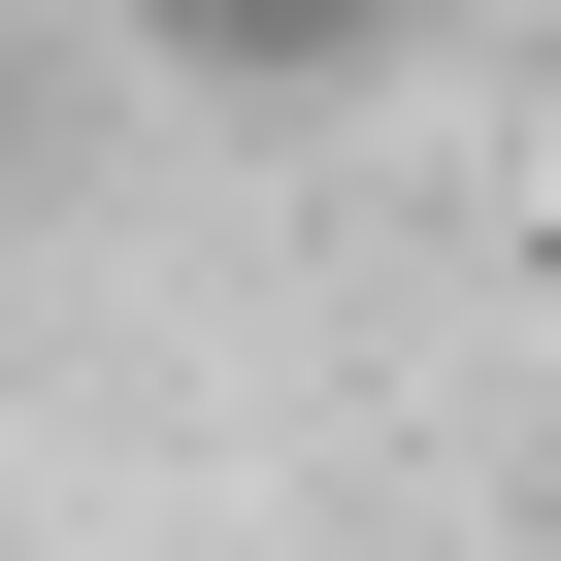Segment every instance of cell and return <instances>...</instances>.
Returning a JSON list of instances; mask_svg holds the SVG:
<instances>
[{
  "label": "cell",
  "mask_w": 561,
  "mask_h": 561,
  "mask_svg": "<svg viewBox=\"0 0 561 561\" xmlns=\"http://www.w3.org/2000/svg\"><path fill=\"white\" fill-rule=\"evenodd\" d=\"M100 34H133L165 100H231V133H331V100L430 67V0H100Z\"/></svg>",
  "instance_id": "6da1fadb"
}]
</instances>
